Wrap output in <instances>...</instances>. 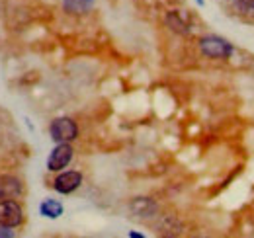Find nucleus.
I'll return each mask as SVG.
<instances>
[{
  "label": "nucleus",
  "mask_w": 254,
  "mask_h": 238,
  "mask_svg": "<svg viewBox=\"0 0 254 238\" xmlns=\"http://www.w3.org/2000/svg\"><path fill=\"white\" fill-rule=\"evenodd\" d=\"M49 137L57 143H72L78 139V125L72 118H57L49 125Z\"/></svg>",
  "instance_id": "nucleus-1"
},
{
  "label": "nucleus",
  "mask_w": 254,
  "mask_h": 238,
  "mask_svg": "<svg viewBox=\"0 0 254 238\" xmlns=\"http://www.w3.org/2000/svg\"><path fill=\"white\" fill-rule=\"evenodd\" d=\"M199 51L209 59H229L233 55V45L219 35H205L199 39Z\"/></svg>",
  "instance_id": "nucleus-2"
},
{
  "label": "nucleus",
  "mask_w": 254,
  "mask_h": 238,
  "mask_svg": "<svg viewBox=\"0 0 254 238\" xmlns=\"http://www.w3.org/2000/svg\"><path fill=\"white\" fill-rule=\"evenodd\" d=\"M24 225V209L16 199L0 201V227L18 229Z\"/></svg>",
  "instance_id": "nucleus-3"
},
{
  "label": "nucleus",
  "mask_w": 254,
  "mask_h": 238,
  "mask_svg": "<svg viewBox=\"0 0 254 238\" xmlns=\"http://www.w3.org/2000/svg\"><path fill=\"white\" fill-rule=\"evenodd\" d=\"M72 156H74V150H72L70 143H57L55 149L47 156V170L49 172H61L70 164Z\"/></svg>",
  "instance_id": "nucleus-4"
},
{
  "label": "nucleus",
  "mask_w": 254,
  "mask_h": 238,
  "mask_svg": "<svg viewBox=\"0 0 254 238\" xmlns=\"http://www.w3.org/2000/svg\"><path fill=\"white\" fill-rule=\"evenodd\" d=\"M82 179L84 178L78 170H66V172L61 170L57 174V178L53 179V189L61 195H70L82 185Z\"/></svg>",
  "instance_id": "nucleus-5"
},
{
  "label": "nucleus",
  "mask_w": 254,
  "mask_h": 238,
  "mask_svg": "<svg viewBox=\"0 0 254 238\" xmlns=\"http://www.w3.org/2000/svg\"><path fill=\"white\" fill-rule=\"evenodd\" d=\"M24 193V181L14 174L0 176V201L4 199H18Z\"/></svg>",
  "instance_id": "nucleus-6"
},
{
  "label": "nucleus",
  "mask_w": 254,
  "mask_h": 238,
  "mask_svg": "<svg viewBox=\"0 0 254 238\" xmlns=\"http://www.w3.org/2000/svg\"><path fill=\"white\" fill-rule=\"evenodd\" d=\"M63 213H64L63 203H61V201H57V199L47 197V199H43V201L39 203V215H41V217H45V219L55 221V219H59Z\"/></svg>",
  "instance_id": "nucleus-7"
},
{
  "label": "nucleus",
  "mask_w": 254,
  "mask_h": 238,
  "mask_svg": "<svg viewBox=\"0 0 254 238\" xmlns=\"http://www.w3.org/2000/svg\"><path fill=\"white\" fill-rule=\"evenodd\" d=\"M131 211L135 213V217L147 219V217H153V215L157 213V203L151 201L149 197H139V199H135V201L131 203Z\"/></svg>",
  "instance_id": "nucleus-8"
},
{
  "label": "nucleus",
  "mask_w": 254,
  "mask_h": 238,
  "mask_svg": "<svg viewBox=\"0 0 254 238\" xmlns=\"http://www.w3.org/2000/svg\"><path fill=\"white\" fill-rule=\"evenodd\" d=\"M96 0H63V10L66 14H86L92 10Z\"/></svg>",
  "instance_id": "nucleus-9"
},
{
  "label": "nucleus",
  "mask_w": 254,
  "mask_h": 238,
  "mask_svg": "<svg viewBox=\"0 0 254 238\" xmlns=\"http://www.w3.org/2000/svg\"><path fill=\"white\" fill-rule=\"evenodd\" d=\"M166 24H168L170 30L176 31V33H180V35L190 33V26L184 22V18L178 14V10H170V12L166 14Z\"/></svg>",
  "instance_id": "nucleus-10"
},
{
  "label": "nucleus",
  "mask_w": 254,
  "mask_h": 238,
  "mask_svg": "<svg viewBox=\"0 0 254 238\" xmlns=\"http://www.w3.org/2000/svg\"><path fill=\"white\" fill-rule=\"evenodd\" d=\"M233 4L239 12H254V0H233Z\"/></svg>",
  "instance_id": "nucleus-11"
},
{
  "label": "nucleus",
  "mask_w": 254,
  "mask_h": 238,
  "mask_svg": "<svg viewBox=\"0 0 254 238\" xmlns=\"http://www.w3.org/2000/svg\"><path fill=\"white\" fill-rule=\"evenodd\" d=\"M0 238H14V231L8 227H0Z\"/></svg>",
  "instance_id": "nucleus-12"
},
{
  "label": "nucleus",
  "mask_w": 254,
  "mask_h": 238,
  "mask_svg": "<svg viewBox=\"0 0 254 238\" xmlns=\"http://www.w3.org/2000/svg\"><path fill=\"white\" fill-rule=\"evenodd\" d=\"M129 238H143V235H139V233H129Z\"/></svg>",
  "instance_id": "nucleus-13"
},
{
  "label": "nucleus",
  "mask_w": 254,
  "mask_h": 238,
  "mask_svg": "<svg viewBox=\"0 0 254 238\" xmlns=\"http://www.w3.org/2000/svg\"><path fill=\"white\" fill-rule=\"evenodd\" d=\"M197 2H199V4H203V0H197Z\"/></svg>",
  "instance_id": "nucleus-14"
}]
</instances>
